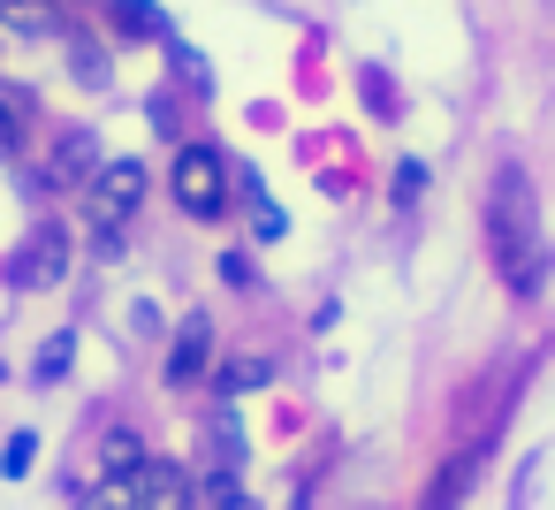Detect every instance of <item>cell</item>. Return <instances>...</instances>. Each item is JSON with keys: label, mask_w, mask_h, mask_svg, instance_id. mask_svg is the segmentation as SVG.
<instances>
[{"label": "cell", "mask_w": 555, "mask_h": 510, "mask_svg": "<svg viewBox=\"0 0 555 510\" xmlns=\"http://www.w3.org/2000/svg\"><path fill=\"white\" fill-rule=\"evenodd\" d=\"M92 168H100V138L92 130H69L54 145V183H92Z\"/></svg>", "instance_id": "obj_7"}, {"label": "cell", "mask_w": 555, "mask_h": 510, "mask_svg": "<svg viewBox=\"0 0 555 510\" xmlns=\"http://www.w3.org/2000/svg\"><path fill=\"white\" fill-rule=\"evenodd\" d=\"M62 275H69V237L62 229H31L9 259V290H62Z\"/></svg>", "instance_id": "obj_4"}, {"label": "cell", "mask_w": 555, "mask_h": 510, "mask_svg": "<svg viewBox=\"0 0 555 510\" xmlns=\"http://www.w3.org/2000/svg\"><path fill=\"white\" fill-rule=\"evenodd\" d=\"M198 495H206V502H221V510H236V502H244V480H236V464H214Z\"/></svg>", "instance_id": "obj_12"}, {"label": "cell", "mask_w": 555, "mask_h": 510, "mask_svg": "<svg viewBox=\"0 0 555 510\" xmlns=\"http://www.w3.org/2000/svg\"><path fill=\"white\" fill-rule=\"evenodd\" d=\"M191 495H198V487L183 480V464H145V457H138V464L122 472V502H138V510H176V502H191Z\"/></svg>", "instance_id": "obj_5"}, {"label": "cell", "mask_w": 555, "mask_h": 510, "mask_svg": "<svg viewBox=\"0 0 555 510\" xmlns=\"http://www.w3.org/2000/svg\"><path fill=\"white\" fill-rule=\"evenodd\" d=\"M487 259L509 282V297L547 290V229H540V199H532L525 168H502L487 191Z\"/></svg>", "instance_id": "obj_1"}, {"label": "cell", "mask_w": 555, "mask_h": 510, "mask_svg": "<svg viewBox=\"0 0 555 510\" xmlns=\"http://www.w3.org/2000/svg\"><path fill=\"white\" fill-rule=\"evenodd\" d=\"M176 206L191 214V221H221L229 214V161L214 153V145H176Z\"/></svg>", "instance_id": "obj_2"}, {"label": "cell", "mask_w": 555, "mask_h": 510, "mask_svg": "<svg viewBox=\"0 0 555 510\" xmlns=\"http://www.w3.org/2000/svg\"><path fill=\"white\" fill-rule=\"evenodd\" d=\"M236 457H244V442H236V426L221 419V426H214V464H236Z\"/></svg>", "instance_id": "obj_18"}, {"label": "cell", "mask_w": 555, "mask_h": 510, "mask_svg": "<svg viewBox=\"0 0 555 510\" xmlns=\"http://www.w3.org/2000/svg\"><path fill=\"white\" fill-rule=\"evenodd\" d=\"M221 282H244V290H251V259H244V252H229V259H221Z\"/></svg>", "instance_id": "obj_19"}, {"label": "cell", "mask_w": 555, "mask_h": 510, "mask_svg": "<svg viewBox=\"0 0 555 510\" xmlns=\"http://www.w3.org/2000/svg\"><path fill=\"white\" fill-rule=\"evenodd\" d=\"M69 54H77V77H85V85H107V62H100L92 39H69Z\"/></svg>", "instance_id": "obj_15"}, {"label": "cell", "mask_w": 555, "mask_h": 510, "mask_svg": "<svg viewBox=\"0 0 555 510\" xmlns=\"http://www.w3.org/2000/svg\"><path fill=\"white\" fill-rule=\"evenodd\" d=\"M107 24H115V39H168V16L153 0H107Z\"/></svg>", "instance_id": "obj_8"}, {"label": "cell", "mask_w": 555, "mask_h": 510, "mask_svg": "<svg viewBox=\"0 0 555 510\" xmlns=\"http://www.w3.org/2000/svg\"><path fill=\"white\" fill-rule=\"evenodd\" d=\"M16 138H24V130H16V107H0V161L16 153Z\"/></svg>", "instance_id": "obj_20"}, {"label": "cell", "mask_w": 555, "mask_h": 510, "mask_svg": "<svg viewBox=\"0 0 555 510\" xmlns=\"http://www.w3.org/2000/svg\"><path fill=\"white\" fill-rule=\"evenodd\" d=\"M138 199H145V168H138V161H100L92 183H85V221H92L100 237H115V229L138 214Z\"/></svg>", "instance_id": "obj_3"}, {"label": "cell", "mask_w": 555, "mask_h": 510, "mask_svg": "<svg viewBox=\"0 0 555 510\" xmlns=\"http://www.w3.org/2000/svg\"><path fill=\"white\" fill-rule=\"evenodd\" d=\"M69 358H77V343H69V335H54V343L39 350V366H31V373H39V381H62V373H69Z\"/></svg>", "instance_id": "obj_14"}, {"label": "cell", "mask_w": 555, "mask_h": 510, "mask_svg": "<svg viewBox=\"0 0 555 510\" xmlns=\"http://www.w3.org/2000/svg\"><path fill=\"white\" fill-rule=\"evenodd\" d=\"M244 206H251V229L274 244V237H282V214H274V199L259 191V176H251V168H244Z\"/></svg>", "instance_id": "obj_10"}, {"label": "cell", "mask_w": 555, "mask_h": 510, "mask_svg": "<svg viewBox=\"0 0 555 510\" xmlns=\"http://www.w3.org/2000/svg\"><path fill=\"white\" fill-rule=\"evenodd\" d=\"M31 457H39V442H31V434H16L9 449H0V464H9V472H31Z\"/></svg>", "instance_id": "obj_17"}, {"label": "cell", "mask_w": 555, "mask_h": 510, "mask_svg": "<svg viewBox=\"0 0 555 510\" xmlns=\"http://www.w3.org/2000/svg\"><path fill=\"white\" fill-rule=\"evenodd\" d=\"M206 358H214V320L206 313H191L183 328H176V350H168V381L183 388V381H198L206 373Z\"/></svg>", "instance_id": "obj_6"}, {"label": "cell", "mask_w": 555, "mask_h": 510, "mask_svg": "<svg viewBox=\"0 0 555 510\" xmlns=\"http://www.w3.org/2000/svg\"><path fill=\"white\" fill-rule=\"evenodd\" d=\"M267 381H274L267 358H236V366H221V396H244V388H267Z\"/></svg>", "instance_id": "obj_11"}, {"label": "cell", "mask_w": 555, "mask_h": 510, "mask_svg": "<svg viewBox=\"0 0 555 510\" xmlns=\"http://www.w3.org/2000/svg\"><path fill=\"white\" fill-rule=\"evenodd\" d=\"M418 183H426V168L403 161V168H396V206H418Z\"/></svg>", "instance_id": "obj_16"}, {"label": "cell", "mask_w": 555, "mask_h": 510, "mask_svg": "<svg viewBox=\"0 0 555 510\" xmlns=\"http://www.w3.org/2000/svg\"><path fill=\"white\" fill-rule=\"evenodd\" d=\"M0 24H9V31H54L62 16L47 9V0H0Z\"/></svg>", "instance_id": "obj_9"}, {"label": "cell", "mask_w": 555, "mask_h": 510, "mask_svg": "<svg viewBox=\"0 0 555 510\" xmlns=\"http://www.w3.org/2000/svg\"><path fill=\"white\" fill-rule=\"evenodd\" d=\"M138 457H145V442H138V434H130V426H115V434H107V472H115V480H122V472H130V464H138Z\"/></svg>", "instance_id": "obj_13"}]
</instances>
